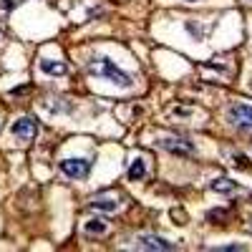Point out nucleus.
<instances>
[{
  "label": "nucleus",
  "instance_id": "f257e3e1",
  "mask_svg": "<svg viewBox=\"0 0 252 252\" xmlns=\"http://www.w3.org/2000/svg\"><path fill=\"white\" fill-rule=\"evenodd\" d=\"M88 71H91L94 76H101V78H106V81L121 86V88L131 86V76H129V73H124L114 61H109V58H94L91 66H88Z\"/></svg>",
  "mask_w": 252,
  "mask_h": 252
},
{
  "label": "nucleus",
  "instance_id": "f03ea898",
  "mask_svg": "<svg viewBox=\"0 0 252 252\" xmlns=\"http://www.w3.org/2000/svg\"><path fill=\"white\" fill-rule=\"evenodd\" d=\"M61 174H66L68 179H83V176L91 172V159H81V156H71V159H63L58 164Z\"/></svg>",
  "mask_w": 252,
  "mask_h": 252
},
{
  "label": "nucleus",
  "instance_id": "7ed1b4c3",
  "mask_svg": "<svg viewBox=\"0 0 252 252\" xmlns=\"http://www.w3.org/2000/svg\"><path fill=\"white\" fill-rule=\"evenodd\" d=\"M36 131H38V124H36L33 116H23V118H18V121L13 124V136H16L18 141H31L36 136Z\"/></svg>",
  "mask_w": 252,
  "mask_h": 252
},
{
  "label": "nucleus",
  "instance_id": "20e7f679",
  "mask_svg": "<svg viewBox=\"0 0 252 252\" xmlns=\"http://www.w3.org/2000/svg\"><path fill=\"white\" fill-rule=\"evenodd\" d=\"M230 121L237 129H252V106H247V103H234L230 109Z\"/></svg>",
  "mask_w": 252,
  "mask_h": 252
},
{
  "label": "nucleus",
  "instance_id": "39448f33",
  "mask_svg": "<svg viewBox=\"0 0 252 252\" xmlns=\"http://www.w3.org/2000/svg\"><path fill=\"white\" fill-rule=\"evenodd\" d=\"M136 247L139 250H154V252H169V250H174V245L169 240H164V237H159V234H141L139 240H136Z\"/></svg>",
  "mask_w": 252,
  "mask_h": 252
},
{
  "label": "nucleus",
  "instance_id": "423d86ee",
  "mask_svg": "<svg viewBox=\"0 0 252 252\" xmlns=\"http://www.w3.org/2000/svg\"><path fill=\"white\" fill-rule=\"evenodd\" d=\"M159 146L164 152H169V154H176V156L194 154V146H192L189 141H184V139H164V141H159Z\"/></svg>",
  "mask_w": 252,
  "mask_h": 252
},
{
  "label": "nucleus",
  "instance_id": "0eeeda50",
  "mask_svg": "<svg viewBox=\"0 0 252 252\" xmlns=\"http://www.w3.org/2000/svg\"><path fill=\"white\" fill-rule=\"evenodd\" d=\"M40 71L51 73V76H63V73H68V63H63V61H40Z\"/></svg>",
  "mask_w": 252,
  "mask_h": 252
},
{
  "label": "nucleus",
  "instance_id": "6e6552de",
  "mask_svg": "<svg viewBox=\"0 0 252 252\" xmlns=\"http://www.w3.org/2000/svg\"><path fill=\"white\" fill-rule=\"evenodd\" d=\"M126 176H129L131 182H139V179H144V176H146V164H144L141 159H136L134 164L129 167V174H126Z\"/></svg>",
  "mask_w": 252,
  "mask_h": 252
},
{
  "label": "nucleus",
  "instance_id": "1a4fd4ad",
  "mask_svg": "<svg viewBox=\"0 0 252 252\" xmlns=\"http://www.w3.org/2000/svg\"><path fill=\"white\" fill-rule=\"evenodd\" d=\"M106 222H103V219H91V222H86V225H83V232L86 234H103V232H106Z\"/></svg>",
  "mask_w": 252,
  "mask_h": 252
},
{
  "label": "nucleus",
  "instance_id": "9d476101",
  "mask_svg": "<svg viewBox=\"0 0 252 252\" xmlns=\"http://www.w3.org/2000/svg\"><path fill=\"white\" fill-rule=\"evenodd\" d=\"M88 207H91V210H106V212H114L118 204H116V202H111V199H94Z\"/></svg>",
  "mask_w": 252,
  "mask_h": 252
},
{
  "label": "nucleus",
  "instance_id": "9b49d317",
  "mask_svg": "<svg viewBox=\"0 0 252 252\" xmlns=\"http://www.w3.org/2000/svg\"><path fill=\"white\" fill-rule=\"evenodd\" d=\"M212 189L214 192H234L237 182H232V179H217V182H212Z\"/></svg>",
  "mask_w": 252,
  "mask_h": 252
},
{
  "label": "nucleus",
  "instance_id": "f8f14e48",
  "mask_svg": "<svg viewBox=\"0 0 252 252\" xmlns=\"http://www.w3.org/2000/svg\"><path fill=\"white\" fill-rule=\"evenodd\" d=\"M227 212L225 210H212V212H207V222H217V219H222Z\"/></svg>",
  "mask_w": 252,
  "mask_h": 252
},
{
  "label": "nucleus",
  "instance_id": "ddd939ff",
  "mask_svg": "<svg viewBox=\"0 0 252 252\" xmlns=\"http://www.w3.org/2000/svg\"><path fill=\"white\" fill-rule=\"evenodd\" d=\"M16 8V0H0V10H13Z\"/></svg>",
  "mask_w": 252,
  "mask_h": 252
},
{
  "label": "nucleus",
  "instance_id": "4468645a",
  "mask_svg": "<svg viewBox=\"0 0 252 252\" xmlns=\"http://www.w3.org/2000/svg\"><path fill=\"white\" fill-rule=\"evenodd\" d=\"M0 38H5V33H3V31H0Z\"/></svg>",
  "mask_w": 252,
  "mask_h": 252
},
{
  "label": "nucleus",
  "instance_id": "2eb2a0df",
  "mask_svg": "<svg viewBox=\"0 0 252 252\" xmlns=\"http://www.w3.org/2000/svg\"><path fill=\"white\" fill-rule=\"evenodd\" d=\"M192 3H197V0H192Z\"/></svg>",
  "mask_w": 252,
  "mask_h": 252
}]
</instances>
